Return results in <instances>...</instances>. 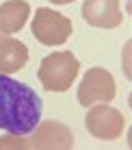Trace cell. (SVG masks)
<instances>
[{"mask_svg": "<svg viewBox=\"0 0 132 150\" xmlns=\"http://www.w3.org/2000/svg\"><path fill=\"white\" fill-rule=\"evenodd\" d=\"M41 98L33 87L0 72V128L9 135H30L41 120Z\"/></svg>", "mask_w": 132, "mask_h": 150, "instance_id": "1", "label": "cell"}, {"mask_svg": "<svg viewBox=\"0 0 132 150\" xmlns=\"http://www.w3.org/2000/svg\"><path fill=\"white\" fill-rule=\"evenodd\" d=\"M80 70V61L74 52H52L39 65V81L48 91H67L76 81Z\"/></svg>", "mask_w": 132, "mask_h": 150, "instance_id": "2", "label": "cell"}, {"mask_svg": "<svg viewBox=\"0 0 132 150\" xmlns=\"http://www.w3.org/2000/svg\"><path fill=\"white\" fill-rule=\"evenodd\" d=\"M30 28H33V35L37 37V41H41L43 46H61L69 39L74 26H72V20L65 18L63 13L41 7L35 13Z\"/></svg>", "mask_w": 132, "mask_h": 150, "instance_id": "3", "label": "cell"}, {"mask_svg": "<svg viewBox=\"0 0 132 150\" xmlns=\"http://www.w3.org/2000/svg\"><path fill=\"white\" fill-rule=\"evenodd\" d=\"M85 124H87V131L93 135L95 139H104V142H113V139H119L121 133L126 128V120L124 113L117 111L110 105H95L91 107L87 117H85Z\"/></svg>", "mask_w": 132, "mask_h": 150, "instance_id": "4", "label": "cell"}, {"mask_svg": "<svg viewBox=\"0 0 132 150\" xmlns=\"http://www.w3.org/2000/svg\"><path fill=\"white\" fill-rule=\"evenodd\" d=\"M117 96V85L108 70L91 68L78 87V102L82 107L95 105V102H110Z\"/></svg>", "mask_w": 132, "mask_h": 150, "instance_id": "5", "label": "cell"}, {"mask_svg": "<svg viewBox=\"0 0 132 150\" xmlns=\"http://www.w3.org/2000/svg\"><path fill=\"white\" fill-rule=\"evenodd\" d=\"M35 135L24 139V148H57L65 150L74 146V135L65 124L61 122H39L35 128Z\"/></svg>", "mask_w": 132, "mask_h": 150, "instance_id": "6", "label": "cell"}, {"mask_svg": "<svg viewBox=\"0 0 132 150\" xmlns=\"http://www.w3.org/2000/svg\"><path fill=\"white\" fill-rule=\"evenodd\" d=\"M85 22L98 28H117L124 20L119 0H85L82 4Z\"/></svg>", "mask_w": 132, "mask_h": 150, "instance_id": "7", "label": "cell"}, {"mask_svg": "<svg viewBox=\"0 0 132 150\" xmlns=\"http://www.w3.org/2000/svg\"><path fill=\"white\" fill-rule=\"evenodd\" d=\"M28 63V46L24 41L0 33V72L13 74Z\"/></svg>", "mask_w": 132, "mask_h": 150, "instance_id": "8", "label": "cell"}, {"mask_svg": "<svg viewBox=\"0 0 132 150\" xmlns=\"http://www.w3.org/2000/svg\"><path fill=\"white\" fill-rule=\"evenodd\" d=\"M30 15V4L24 0H9L0 4V33L13 35L26 24Z\"/></svg>", "mask_w": 132, "mask_h": 150, "instance_id": "9", "label": "cell"}, {"mask_svg": "<svg viewBox=\"0 0 132 150\" xmlns=\"http://www.w3.org/2000/svg\"><path fill=\"white\" fill-rule=\"evenodd\" d=\"M50 2H54V4H69V2H74V0H50Z\"/></svg>", "mask_w": 132, "mask_h": 150, "instance_id": "10", "label": "cell"}]
</instances>
